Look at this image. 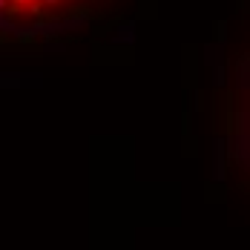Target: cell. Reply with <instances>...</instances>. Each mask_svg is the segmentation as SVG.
<instances>
[{
    "instance_id": "cell-3",
    "label": "cell",
    "mask_w": 250,
    "mask_h": 250,
    "mask_svg": "<svg viewBox=\"0 0 250 250\" xmlns=\"http://www.w3.org/2000/svg\"><path fill=\"white\" fill-rule=\"evenodd\" d=\"M61 0H43V6H58Z\"/></svg>"
},
{
    "instance_id": "cell-2",
    "label": "cell",
    "mask_w": 250,
    "mask_h": 250,
    "mask_svg": "<svg viewBox=\"0 0 250 250\" xmlns=\"http://www.w3.org/2000/svg\"><path fill=\"white\" fill-rule=\"evenodd\" d=\"M9 9V0H0V12H6Z\"/></svg>"
},
{
    "instance_id": "cell-1",
    "label": "cell",
    "mask_w": 250,
    "mask_h": 250,
    "mask_svg": "<svg viewBox=\"0 0 250 250\" xmlns=\"http://www.w3.org/2000/svg\"><path fill=\"white\" fill-rule=\"evenodd\" d=\"M12 3H15V9H26V6L35 3V0H12Z\"/></svg>"
}]
</instances>
